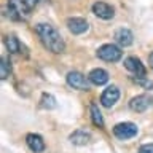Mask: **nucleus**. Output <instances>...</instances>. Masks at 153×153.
Returning a JSON list of instances; mask_svg holds the SVG:
<instances>
[{
    "label": "nucleus",
    "mask_w": 153,
    "mask_h": 153,
    "mask_svg": "<svg viewBox=\"0 0 153 153\" xmlns=\"http://www.w3.org/2000/svg\"><path fill=\"white\" fill-rule=\"evenodd\" d=\"M120 99V89L117 88V86H108V88L104 89L102 96H100V104L104 105V107H113L115 104H117V100Z\"/></svg>",
    "instance_id": "6"
},
{
    "label": "nucleus",
    "mask_w": 153,
    "mask_h": 153,
    "mask_svg": "<svg viewBox=\"0 0 153 153\" xmlns=\"http://www.w3.org/2000/svg\"><path fill=\"white\" fill-rule=\"evenodd\" d=\"M10 74H11V65H10V61L7 56H2V61H0V78L7 80Z\"/></svg>",
    "instance_id": "18"
},
{
    "label": "nucleus",
    "mask_w": 153,
    "mask_h": 153,
    "mask_svg": "<svg viewBox=\"0 0 153 153\" xmlns=\"http://www.w3.org/2000/svg\"><path fill=\"white\" fill-rule=\"evenodd\" d=\"M137 132H139V128H137L134 123H131V121L118 123L117 126L113 128L115 137L120 139V140H128V139L136 137V136H137Z\"/></svg>",
    "instance_id": "4"
},
{
    "label": "nucleus",
    "mask_w": 153,
    "mask_h": 153,
    "mask_svg": "<svg viewBox=\"0 0 153 153\" xmlns=\"http://www.w3.org/2000/svg\"><path fill=\"white\" fill-rule=\"evenodd\" d=\"M56 97L53 94H48V93H43L42 94V99H40V107L45 108V110H53L56 108Z\"/></svg>",
    "instance_id": "16"
},
{
    "label": "nucleus",
    "mask_w": 153,
    "mask_h": 153,
    "mask_svg": "<svg viewBox=\"0 0 153 153\" xmlns=\"http://www.w3.org/2000/svg\"><path fill=\"white\" fill-rule=\"evenodd\" d=\"M132 81H136L137 85L143 86L145 89H152L153 88V83H152L150 80H147L145 76H132Z\"/></svg>",
    "instance_id": "19"
},
{
    "label": "nucleus",
    "mask_w": 153,
    "mask_h": 153,
    "mask_svg": "<svg viewBox=\"0 0 153 153\" xmlns=\"http://www.w3.org/2000/svg\"><path fill=\"white\" fill-rule=\"evenodd\" d=\"M35 32H37V35L40 37L43 46H45L46 50H50L51 53L59 54V53H62L65 50V43L62 40L61 33L57 32V29L53 27L51 24H46V22L37 24Z\"/></svg>",
    "instance_id": "1"
},
{
    "label": "nucleus",
    "mask_w": 153,
    "mask_h": 153,
    "mask_svg": "<svg viewBox=\"0 0 153 153\" xmlns=\"http://www.w3.org/2000/svg\"><path fill=\"white\" fill-rule=\"evenodd\" d=\"M121 50L117 45H112V43H107V45H102L97 50V57L102 59L105 62H117L121 59Z\"/></svg>",
    "instance_id": "5"
},
{
    "label": "nucleus",
    "mask_w": 153,
    "mask_h": 153,
    "mask_svg": "<svg viewBox=\"0 0 153 153\" xmlns=\"http://www.w3.org/2000/svg\"><path fill=\"white\" fill-rule=\"evenodd\" d=\"M26 3H27V7H29V10H30V11H32V10L35 8V5L38 3V0H26Z\"/></svg>",
    "instance_id": "21"
},
{
    "label": "nucleus",
    "mask_w": 153,
    "mask_h": 153,
    "mask_svg": "<svg viewBox=\"0 0 153 153\" xmlns=\"http://www.w3.org/2000/svg\"><path fill=\"white\" fill-rule=\"evenodd\" d=\"M88 78H89V81L93 85L102 86V85H105L108 81V74H107V70H104V69H93L89 72Z\"/></svg>",
    "instance_id": "12"
},
{
    "label": "nucleus",
    "mask_w": 153,
    "mask_h": 153,
    "mask_svg": "<svg viewBox=\"0 0 153 153\" xmlns=\"http://www.w3.org/2000/svg\"><path fill=\"white\" fill-rule=\"evenodd\" d=\"M26 143L33 153H42L45 150V140H43V137L38 136V134H27Z\"/></svg>",
    "instance_id": "11"
},
{
    "label": "nucleus",
    "mask_w": 153,
    "mask_h": 153,
    "mask_svg": "<svg viewBox=\"0 0 153 153\" xmlns=\"http://www.w3.org/2000/svg\"><path fill=\"white\" fill-rule=\"evenodd\" d=\"M67 80V85L72 86L74 89H80V91H88L91 88V81L88 76H85L83 74H80V72L76 70H72L67 74L65 76Z\"/></svg>",
    "instance_id": "3"
},
{
    "label": "nucleus",
    "mask_w": 153,
    "mask_h": 153,
    "mask_svg": "<svg viewBox=\"0 0 153 153\" xmlns=\"http://www.w3.org/2000/svg\"><path fill=\"white\" fill-rule=\"evenodd\" d=\"M139 153H153V143H145L139 148Z\"/></svg>",
    "instance_id": "20"
},
{
    "label": "nucleus",
    "mask_w": 153,
    "mask_h": 153,
    "mask_svg": "<svg viewBox=\"0 0 153 153\" xmlns=\"http://www.w3.org/2000/svg\"><path fill=\"white\" fill-rule=\"evenodd\" d=\"M67 29L74 33V35H81L89 29V24L83 18H69L67 19Z\"/></svg>",
    "instance_id": "8"
},
{
    "label": "nucleus",
    "mask_w": 153,
    "mask_h": 153,
    "mask_svg": "<svg viewBox=\"0 0 153 153\" xmlns=\"http://www.w3.org/2000/svg\"><path fill=\"white\" fill-rule=\"evenodd\" d=\"M29 10L26 0H8V14L10 18L14 19V21H22V19H27Z\"/></svg>",
    "instance_id": "2"
},
{
    "label": "nucleus",
    "mask_w": 153,
    "mask_h": 153,
    "mask_svg": "<svg viewBox=\"0 0 153 153\" xmlns=\"http://www.w3.org/2000/svg\"><path fill=\"white\" fill-rule=\"evenodd\" d=\"M148 62H150V67L153 69V51H152V54L148 56Z\"/></svg>",
    "instance_id": "22"
},
{
    "label": "nucleus",
    "mask_w": 153,
    "mask_h": 153,
    "mask_svg": "<svg viewBox=\"0 0 153 153\" xmlns=\"http://www.w3.org/2000/svg\"><path fill=\"white\" fill-rule=\"evenodd\" d=\"M150 105H152V99H150V96H147V94H139V96H136V97H132L129 100V108H131L132 112H137V113L145 112Z\"/></svg>",
    "instance_id": "7"
},
{
    "label": "nucleus",
    "mask_w": 153,
    "mask_h": 153,
    "mask_svg": "<svg viewBox=\"0 0 153 153\" xmlns=\"http://www.w3.org/2000/svg\"><path fill=\"white\" fill-rule=\"evenodd\" d=\"M93 13L100 19H112L115 16V10L105 2H96L93 5Z\"/></svg>",
    "instance_id": "10"
},
{
    "label": "nucleus",
    "mask_w": 153,
    "mask_h": 153,
    "mask_svg": "<svg viewBox=\"0 0 153 153\" xmlns=\"http://www.w3.org/2000/svg\"><path fill=\"white\" fill-rule=\"evenodd\" d=\"M115 40H117V43L121 46H129V45H132V42H134V35L129 29L121 27L115 32Z\"/></svg>",
    "instance_id": "13"
},
{
    "label": "nucleus",
    "mask_w": 153,
    "mask_h": 153,
    "mask_svg": "<svg viewBox=\"0 0 153 153\" xmlns=\"http://www.w3.org/2000/svg\"><path fill=\"white\" fill-rule=\"evenodd\" d=\"M91 120L96 126L99 128H104V118H102V113H100L99 107L96 104H91Z\"/></svg>",
    "instance_id": "17"
},
{
    "label": "nucleus",
    "mask_w": 153,
    "mask_h": 153,
    "mask_svg": "<svg viewBox=\"0 0 153 153\" xmlns=\"http://www.w3.org/2000/svg\"><path fill=\"white\" fill-rule=\"evenodd\" d=\"M5 45H7V50L10 53H22V45L21 42L18 40L14 35H8L7 38H5Z\"/></svg>",
    "instance_id": "15"
},
{
    "label": "nucleus",
    "mask_w": 153,
    "mask_h": 153,
    "mask_svg": "<svg viewBox=\"0 0 153 153\" xmlns=\"http://www.w3.org/2000/svg\"><path fill=\"white\" fill-rule=\"evenodd\" d=\"M124 67L136 76H145L147 75V70H145V67H143V64L140 62V59H137V57H134V56H129L124 59Z\"/></svg>",
    "instance_id": "9"
},
{
    "label": "nucleus",
    "mask_w": 153,
    "mask_h": 153,
    "mask_svg": "<svg viewBox=\"0 0 153 153\" xmlns=\"http://www.w3.org/2000/svg\"><path fill=\"white\" fill-rule=\"evenodd\" d=\"M69 140L74 143V145H86L91 140V134L86 132L85 129H76L69 136Z\"/></svg>",
    "instance_id": "14"
}]
</instances>
